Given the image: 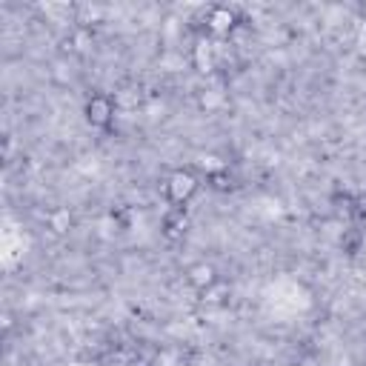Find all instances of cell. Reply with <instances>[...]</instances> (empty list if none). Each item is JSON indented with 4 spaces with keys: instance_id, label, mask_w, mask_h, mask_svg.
<instances>
[{
    "instance_id": "3",
    "label": "cell",
    "mask_w": 366,
    "mask_h": 366,
    "mask_svg": "<svg viewBox=\"0 0 366 366\" xmlns=\"http://www.w3.org/2000/svg\"><path fill=\"white\" fill-rule=\"evenodd\" d=\"M238 26V12L229 6H212L206 9V32L212 35H229Z\"/></svg>"
},
{
    "instance_id": "5",
    "label": "cell",
    "mask_w": 366,
    "mask_h": 366,
    "mask_svg": "<svg viewBox=\"0 0 366 366\" xmlns=\"http://www.w3.org/2000/svg\"><path fill=\"white\" fill-rule=\"evenodd\" d=\"M164 232L169 238H181L186 232V215H183V209H175V212H169L164 217Z\"/></svg>"
},
{
    "instance_id": "7",
    "label": "cell",
    "mask_w": 366,
    "mask_h": 366,
    "mask_svg": "<svg viewBox=\"0 0 366 366\" xmlns=\"http://www.w3.org/2000/svg\"><path fill=\"white\" fill-rule=\"evenodd\" d=\"M360 15H363V18H366V6H360Z\"/></svg>"
},
{
    "instance_id": "8",
    "label": "cell",
    "mask_w": 366,
    "mask_h": 366,
    "mask_svg": "<svg viewBox=\"0 0 366 366\" xmlns=\"http://www.w3.org/2000/svg\"><path fill=\"white\" fill-rule=\"evenodd\" d=\"M363 221H366V215H363Z\"/></svg>"
},
{
    "instance_id": "1",
    "label": "cell",
    "mask_w": 366,
    "mask_h": 366,
    "mask_svg": "<svg viewBox=\"0 0 366 366\" xmlns=\"http://www.w3.org/2000/svg\"><path fill=\"white\" fill-rule=\"evenodd\" d=\"M198 189H200V178L189 169H175L164 183V195L175 209H186V203L198 195Z\"/></svg>"
},
{
    "instance_id": "2",
    "label": "cell",
    "mask_w": 366,
    "mask_h": 366,
    "mask_svg": "<svg viewBox=\"0 0 366 366\" xmlns=\"http://www.w3.org/2000/svg\"><path fill=\"white\" fill-rule=\"evenodd\" d=\"M84 118H86V123L95 126V129H109L112 120H115V101H112L109 95H103V92L86 98V103H84Z\"/></svg>"
},
{
    "instance_id": "6",
    "label": "cell",
    "mask_w": 366,
    "mask_h": 366,
    "mask_svg": "<svg viewBox=\"0 0 366 366\" xmlns=\"http://www.w3.org/2000/svg\"><path fill=\"white\" fill-rule=\"evenodd\" d=\"M209 183H212V189H217V192H227L229 186H232V178H229V169H224V172H217V175H212V178H206Z\"/></svg>"
},
{
    "instance_id": "4",
    "label": "cell",
    "mask_w": 366,
    "mask_h": 366,
    "mask_svg": "<svg viewBox=\"0 0 366 366\" xmlns=\"http://www.w3.org/2000/svg\"><path fill=\"white\" fill-rule=\"evenodd\" d=\"M186 280H189L195 289H209V286H215L217 275H215V266H209V263H198V266H192V269H189Z\"/></svg>"
}]
</instances>
